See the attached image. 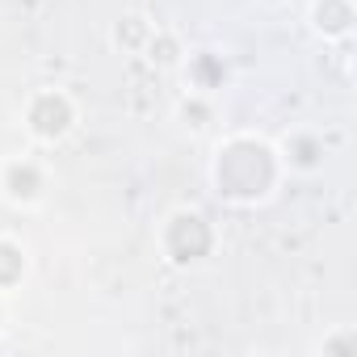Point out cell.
<instances>
[{
	"instance_id": "cell-1",
	"label": "cell",
	"mask_w": 357,
	"mask_h": 357,
	"mask_svg": "<svg viewBox=\"0 0 357 357\" xmlns=\"http://www.w3.org/2000/svg\"><path fill=\"white\" fill-rule=\"evenodd\" d=\"M206 176H211V190H215L219 202H227L236 211H257V206H269L282 194L290 172H286L282 151L269 135L231 130L215 143Z\"/></svg>"
},
{
	"instance_id": "cell-8",
	"label": "cell",
	"mask_w": 357,
	"mask_h": 357,
	"mask_svg": "<svg viewBox=\"0 0 357 357\" xmlns=\"http://www.w3.org/2000/svg\"><path fill=\"white\" fill-rule=\"evenodd\" d=\"M155 34V22L143 17V13H122L114 26H109V47L122 51V55H143L147 43Z\"/></svg>"
},
{
	"instance_id": "cell-2",
	"label": "cell",
	"mask_w": 357,
	"mask_h": 357,
	"mask_svg": "<svg viewBox=\"0 0 357 357\" xmlns=\"http://www.w3.org/2000/svg\"><path fill=\"white\" fill-rule=\"evenodd\" d=\"M155 248H160L164 265H172V269H198V265H206L215 257L219 227L202 211H194V206H176V211H168L160 219Z\"/></svg>"
},
{
	"instance_id": "cell-7",
	"label": "cell",
	"mask_w": 357,
	"mask_h": 357,
	"mask_svg": "<svg viewBox=\"0 0 357 357\" xmlns=\"http://www.w3.org/2000/svg\"><path fill=\"white\" fill-rule=\"evenodd\" d=\"M30 269H34V257H30L26 240L0 231V294L13 298V294L30 282Z\"/></svg>"
},
{
	"instance_id": "cell-6",
	"label": "cell",
	"mask_w": 357,
	"mask_h": 357,
	"mask_svg": "<svg viewBox=\"0 0 357 357\" xmlns=\"http://www.w3.org/2000/svg\"><path fill=\"white\" fill-rule=\"evenodd\" d=\"M273 143H278V151H282L286 172L311 176V172L324 168V139H319L315 130L298 126V130H290V135H282V139H273Z\"/></svg>"
},
{
	"instance_id": "cell-4",
	"label": "cell",
	"mask_w": 357,
	"mask_h": 357,
	"mask_svg": "<svg viewBox=\"0 0 357 357\" xmlns=\"http://www.w3.org/2000/svg\"><path fill=\"white\" fill-rule=\"evenodd\" d=\"M55 190V168L38 147L26 151H9L0 160V198H5L13 211H38L47 206Z\"/></svg>"
},
{
	"instance_id": "cell-3",
	"label": "cell",
	"mask_w": 357,
	"mask_h": 357,
	"mask_svg": "<svg viewBox=\"0 0 357 357\" xmlns=\"http://www.w3.org/2000/svg\"><path fill=\"white\" fill-rule=\"evenodd\" d=\"M76 126H80V101L63 84H43L22 105V130H26L30 147H38V151L63 147L76 135Z\"/></svg>"
},
{
	"instance_id": "cell-10",
	"label": "cell",
	"mask_w": 357,
	"mask_h": 357,
	"mask_svg": "<svg viewBox=\"0 0 357 357\" xmlns=\"http://www.w3.org/2000/svg\"><path fill=\"white\" fill-rule=\"evenodd\" d=\"M185 47H181V38H176L172 30H160L155 26V34H151V43H147V51H143V59L147 63H155V68H181L185 63Z\"/></svg>"
},
{
	"instance_id": "cell-11",
	"label": "cell",
	"mask_w": 357,
	"mask_h": 357,
	"mask_svg": "<svg viewBox=\"0 0 357 357\" xmlns=\"http://www.w3.org/2000/svg\"><path fill=\"white\" fill-rule=\"evenodd\" d=\"M319 353H336V357L357 353V328H353V324H336V328L319 340Z\"/></svg>"
},
{
	"instance_id": "cell-9",
	"label": "cell",
	"mask_w": 357,
	"mask_h": 357,
	"mask_svg": "<svg viewBox=\"0 0 357 357\" xmlns=\"http://www.w3.org/2000/svg\"><path fill=\"white\" fill-rule=\"evenodd\" d=\"M185 80H190V93H215L223 80H227V68L219 55L211 51H198V55H185Z\"/></svg>"
},
{
	"instance_id": "cell-12",
	"label": "cell",
	"mask_w": 357,
	"mask_h": 357,
	"mask_svg": "<svg viewBox=\"0 0 357 357\" xmlns=\"http://www.w3.org/2000/svg\"><path fill=\"white\" fill-rule=\"evenodd\" d=\"M5 332H9V298L0 294V340H5Z\"/></svg>"
},
{
	"instance_id": "cell-5",
	"label": "cell",
	"mask_w": 357,
	"mask_h": 357,
	"mask_svg": "<svg viewBox=\"0 0 357 357\" xmlns=\"http://www.w3.org/2000/svg\"><path fill=\"white\" fill-rule=\"evenodd\" d=\"M357 26V5L353 0H311L307 5V30L319 43H349Z\"/></svg>"
}]
</instances>
